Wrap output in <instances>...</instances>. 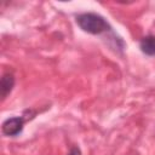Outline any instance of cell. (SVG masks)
<instances>
[{
  "label": "cell",
  "mask_w": 155,
  "mask_h": 155,
  "mask_svg": "<svg viewBox=\"0 0 155 155\" xmlns=\"http://www.w3.org/2000/svg\"><path fill=\"white\" fill-rule=\"evenodd\" d=\"M68 155H81V150L79 147H73Z\"/></svg>",
  "instance_id": "cell-5"
},
{
  "label": "cell",
  "mask_w": 155,
  "mask_h": 155,
  "mask_svg": "<svg viewBox=\"0 0 155 155\" xmlns=\"http://www.w3.org/2000/svg\"><path fill=\"white\" fill-rule=\"evenodd\" d=\"M24 124H25V117H23V116L8 117L2 122L1 131L5 136L15 137V136H18L23 131Z\"/></svg>",
  "instance_id": "cell-2"
},
{
  "label": "cell",
  "mask_w": 155,
  "mask_h": 155,
  "mask_svg": "<svg viewBox=\"0 0 155 155\" xmlns=\"http://www.w3.org/2000/svg\"><path fill=\"white\" fill-rule=\"evenodd\" d=\"M139 48L145 56H155V36L147 35L142 38L139 42Z\"/></svg>",
  "instance_id": "cell-4"
},
{
  "label": "cell",
  "mask_w": 155,
  "mask_h": 155,
  "mask_svg": "<svg viewBox=\"0 0 155 155\" xmlns=\"http://www.w3.org/2000/svg\"><path fill=\"white\" fill-rule=\"evenodd\" d=\"M76 24L82 29L84 31L93 35H99L105 31H110L111 27L105 21L104 17H102L98 13L93 12H85L76 16Z\"/></svg>",
  "instance_id": "cell-1"
},
{
  "label": "cell",
  "mask_w": 155,
  "mask_h": 155,
  "mask_svg": "<svg viewBox=\"0 0 155 155\" xmlns=\"http://www.w3.org/2000/svg\"><path fill=\"white\" fill-rule=\"evenodd\" d=\"M15 86V76L12 73H5L0 81V94L1 98L5 99L12 91Z\"/></svg>",
  "instance_id": "cell-3"
}]
</instances>
